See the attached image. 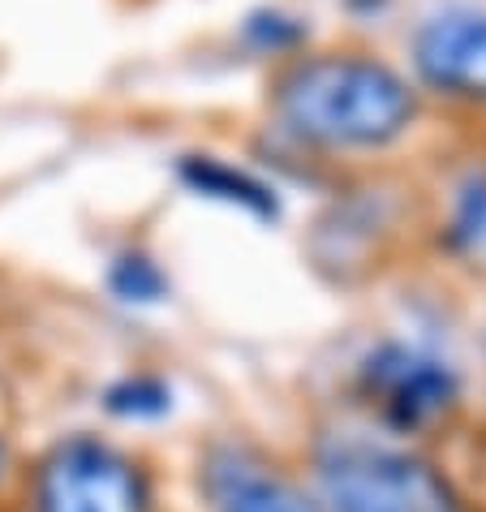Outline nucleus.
Wrapping results in <instances>:
<instances>
[{
    "instance_id": "f257e3e1",
    "label": "nucleus",
    "mask_w": 486,
    "mask_h": 512,
    "mask_svg": "<svg viewBox=\"0 0 486 512\" xmlns=\"http://www.w3.org/2000/svg\"><path fill=\"white\" fill-rule=\"evenodd\" d=\"M280 117L293 134L327 147H379L413 117V91L388 65L327 56L280 82Z\"/></svg>"
},
{
    "instance_id": "f03ea898",
    "label": "nucleus",
    "mask_w": 486,
    "mask_h": 512,
    "mask_svg": "<svg viewBox=\"0 0 486 512\" xmlns=\"http://www.w3.org/2000/svg\"><path fill=\"white\" fill-rule=\"evenodd\" d=\"M323 491L332 512H456L431 465L375 444H336L327 452Z\"/></svg>"
},
{
    "instance_id": "7ed1b4c3",
    "label": "nucleus",
    "mask_w": 486,
    "mask_h": 512,
    "mask_svg": "<svg viewBox=\"0 0 486 512\" xmlns=\"http://www.w3.org/2000/svg\"><path fill=\"white\" fill-rule=\"evenodd\" d=\"M39 512H151V495L117 448L69 439L39 469Z\"/></svg>"
},
{
    "instance_id": "20e7f679",
    "label": "nucleus",
    "mask_w": 486,
    "mask_h": 512,
    "mask_svg": "<svg viewBox=\"0 0 486 512\" xmlns=\"http://www.w3.org/2000/svg\"><path fill=\"white\" fill-rule=\"evenodd\" d=\"M366 392L375 396L379 414L400 431L426 426L456 401V375L431 353L405 349V345H383L366 358L362 371Z\"/></svg>"
},
{
    "instance_id": "39448f33",
    "label": "nucleus",
    "mask_w": 486,
    "mask_h": 512,
    "mask_svg": "<svg viewBox=\"0 0 486 512\" xmlns=\"http://www.w3.org/2000/svg\"><path fill=\"white\" fill-rule=\"evenodd\" d=\"M207 500L216 512H314L302 491L237 448L207 461Z\"/></svg>"
},
{
    "instance_id": "423d86ee",
    "label": "nucleus",
    "mask_w": 486,
    "mask_h": 512,
    "mask_svg": "<svg viewBox=\"0 0 486 512\" xmlns=\"http://www.w3.org/2000/svg\"><path fill=\"white\" fill-rule=\"evenodd\" d=\"M418 69L443 91L486 95V18H448L418 35Z\"/></svg>"
},
{
    "instance_id": "0eeeda50",
    "label": "nucleus",
    "mask_w": 486,
    "mask_h": 512,
    "mask_svg": "<svg viewBox=\"0 0 486 512\" xmlns=\"http://www.w3.org/2000/svg\"><path fill=\"white\" fill-rule=\"evenodd\" d=\"M181 181L194 194L233 203V207L250 211V216H259V220H276L280 216L276 194H271L259 177L241 173V168H228L220 160H211V155H190V160H181Z\"/></svg>"
},
{
    "instance_id": "6e6552de",
    "label": "nucleus",
    "mask_w": 486,
    "mask_h": 512,
    "mask_svg": "<svg viewBox=\"0 0 486 512\" xmlns=\"http://www.w3.org/2000/svg\"><path fill=\"white\" fill-rule=\"evenodd\" d=\"M108 284L121 302H138V306H151L168 293L164 272L147 259V254H125V259H117L108 272Z\"/></svg>"
},
{
    "instance_id": "1a4fd4ad",
    "label": "nucleus",
    "mask_w": 486,
    "mask_h": 512,
    "mask_svg": "<svg viewBox=\"0 0 486 512\" xmlns=\"http://www.w3.org/2000/svg\"><path fill=\"white\" fill-rule=\"evenodd\" d=\"M108 409L117 418H160L173 409V392L160 379H125L108 392Z\"/></svg>"
},
{
    "instance_id": "9d476101",
    "label": "nucleus",
    "mask_w": 486,
    "mask_h": 512,
    "mask_svg": "<svg viewBox=\"0 0 486 512\" xmlns=\"http://www.w3.org/2000/svg\"><path fill=\"white\" fill-rule=\"evenodd\" d=\"M0 469H5V448H0Z\"/></svg>"
}]
</instances>
